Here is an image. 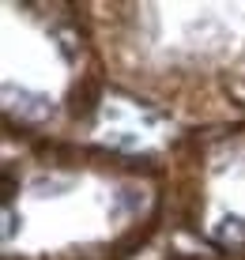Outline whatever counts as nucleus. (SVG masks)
<instances>
[{"mask_svg": "<svg viewBox=\"0 0 245 260\" xmlns=\"http://www.w3.org/2000/svg\"><path fill=\"white\" fill-rule=\"evenodd\" d=\"M166 215V162L38 136L4 151V260H125Z\"/></svg>", "mask_w": 245, "mask_h": 260, "instance_id": "1", "label": "nucleus"}, {"mask_svg": "<svg viewBox=\"0 0 245 260\" xmlns=\"http://www.w3.org/2000/svg\"><path fill=\"white\" fill-rule=\"evenodd\" d=\"M193 38L166 4H83L106 79L136 102L189 117L204 128L245 121V42L234 34V4H185Z\"/></svg>", "mask_w": 245, "mask_h": 260, "instance_id": "2", "label": "nucleus"}, {"mask_svg": "<svg viewBox=\"0 0 245 260\" xmlns=\"http://www.w3.org/2000/svg\"><path fill=\"white\" fill-rule=\"evenodd\" d=\"M170 211L215 253L245 260V124L204 128L166 158Z\"/></svg>", "mask_w": 245, "mask_h": 260, "instance_id": "3", "label": "nucleus"}, {"mask_svg": "<svg viewBox=\"0 0 245 260\" xmlns=\"http://www.w3.org/2000/svg\"><path fill=\"white\" fill-rule=\"evenodd\" d=\"M177 260H241V256H223V253H207V256H177Z\"/></svg>", "mask_w": 245, "mask_h": 260, "instance_id": "4", "label": "nucleus"}]
</instances>
